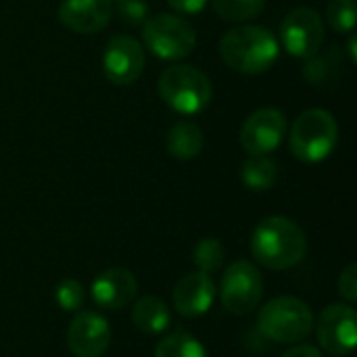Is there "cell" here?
I'll return each instance as SVG.
<instances>
[{"label":"cell","instance_id":"6da1fadb","mask_svg":"<svg viewBox=\"0 0 357 357\" xmlns=\"http://www.w3.org/2000/svg\"><path fill=\"white\" fill-rule=\"evenodd\" d=\"M251 253L268 270L282 272L299 266L307 253V238L301 226L284 215L261 220L251 234Z\"/></svg>","mask_w":357,"mask_h":357},{"label":"cell","instance_id":"7a4b0ae2","mask_svg":"<svg viewBox=\"0 0 357 357\" xmlns=\"http://www.w3.org/2000/svg\"><path fill=\"white\" fill-rule=\"evenodd\" d=\"M278 40L259 25H241L230 29L220 42V54L228 67L241 73H266L278 61Z\"/></svg>","mask_w":357,"mask_h":357},{"label":"cell","instance_id":"3957f363","mask_svg":"<svg viewBox=\"0 0 357 357\" xmlns=\"http://www.w3.org/2000/svg\"><path fill=\"white\" fill-rule=\"evenodd\" d=\"M257 331L274 343H301L314 331L312 307L291 295L276 297L259 310Z\"/></svg>","mask_w":357,"mask_h":357},{"label":"cell","instance_id":"277c9868","mask_svg":"<svg viewBox=\"0 0 357 357\" xmlns=\"http://www.w3.org/2000/svg\"><path fill=\"white\" fill-rule=\"evenodd\" d=\"M337 142V121L324 109L303 111L291 128V151L303 163H320L328 159Z\"/></svg>","mask_w":357,"mask_h":357},{"label":"cell","instance_id":"5b68a950","mask_svg":"<svg viewBox=\"0 0 357 357\" xmlns=\"http://www.w3.org/2000/svg\"><path fill=\"white\" fill-rule=\"evenodd\" d=\"M161 98L180 115H197L211 100L209 77L190 65L167 67L159 77Z\"/></svg>","mask_w":357,"mask_h":357},{"label":"cell","instance_id":"8992f818","mask_svg":"<svg viewBox=\"0 0 357 357\" xmlns=\"http://www.w3.org/2000/svg\"><path fill=\"white\" fill-rule=\"evenodd\" d=\"M142 25V38L146 48L163 61L184 59L195 50L197 33L192 25L182 17L157 15L149 17Z\"/></svg>","mask_w":357,"mask_h":357},{"label":"cell","instance_id":"52a82bcc","mask_svg":"<svg viewBox=\"0 0 357 357\" xmlns=\"http://www.w3.org/2000/svg\"><path fill=\"white\" fill-rule=\"evenodd\" d=\"M220 301L224 310L234 316H245L257 310L264 297V278L255 264L238 259L232 261L220 282Z\"/></svg>","mask_w":357,"mask_h":357},{"label":"cell","instance_id":"ba28073f","mask_svg":"<svg viewBox=\"0 0 357 357\" xmlns=\"http://www.w3.org/2000/svg\"><path fill=\"white\" fill-rule=\"evenodd\" d=\"M316 337L320 347L333 357L349 356L357 345V316L354 305L333 303L320 316Z\"/></svg>","mask_w":357,"mask_h":357},{"label":"cell","instance_id":"9c48e42d","mask_svg":"<svg viewBox=\"0 0 357 357\" xmlns=\"http://www.w3.org/2000/svg\"><path fill=\"white\" fill-rule=\"evenodd\" d=\"M280 40L293 56L314 59L324 44L322 17L307 6L291 10L280 25Z\"/></svg>","mask_w":357,"mask_h":357},{"label":"cell","instance_id":"30bf717a","mask_svg":"<svg viewBox=\"0 0 357 357\" xmlns=\"http://www.w3.org/2000/svg\"><path fill=\"white\" fill-rule=\"evenodd\" d=\"M287 136V117L278 109H259L251 113L241 130V144L251 157L270 155Z\"/></svg>","mask_w":357,"mask_h":357},{"label":"cell","instance_id":"8fae6325","mask_svg":"<svg viewBox=\"0 0 357 357\" xmlns=\"http://www.w3.org/2000/svg\"><path fill=\"white\" fill-rule=\"evenodd\" d=\"M111 345V324L98 312H75L67 328V347L75 357H100Z\"/></svg>","mask_w":357,"mask_h":357},{"label":"cell","instance_id":"7c38bea8","mask_svg":"<svg viewBox=\"0 0 357 357\" xmlns=\"http://www.w3.org/2000/svg\"><path fill=\"white\" fill-rule=\"evenodd\" d=\"M102 69L111 84L128 86L136 82L144 69V48L130 36H115L105 46Z\"/></svg>","mask_w":357,"mask_h":357},{"label":"cell","instance_id":"4fadbf2b","mask_svg":"<svg viewBox=\"0 0 357 357\" xmlns=\"http://www.w3.org/2000/svg\"><path fill=\"white\" fill-rule=\"evenodd\" d=\"M90 293L98 307L113 312L123 310L134 301L138 293V280L126 268H109L94 278Z\"/></svg>","mask_w":357,"mask_h":357},{"label":"cell","instance_id":"5bb4252c","mask_svg":"<svg viewBox=\"0 0 357 357\" xmlns=\"http://www.w3.org/2000/svg\"><path fill=\"white\" fill-rule=\"evenodd\" d=\"M215 293L218 291L209 274H186L174 289V307L184 318H199L211 310Z\"/></svg>","mask_w":357,"mask_h":357},{"label":"cell","instance_id":"9a60e30c","mask_svg":"<svg viewBox=\"0 0 357 357\" xmlns=\"http://www.w3.org/2000/svg\"><path fill=\"white\" fill-rule=\"evenodd\" d=\"M113 4L109 0H63L59 4L61 23L75 33H96L109 25Z\"/></svg>","mask_w":357,"mask_h":357},{"label":"cell","instance_id":"2e32d148","mask_svg":"<svg viewBox=\"0 0 357 357\" xmlns=\"http://www.w3.org/2000/svg\"><path fill=\"white\" fill-rule=\"evenodd\" d=\"M132 322L144 335H161L169 328L172 314L165 301L155 295H144L132 307Z\"/></svg>","mask_w":357,"mask_h":357},{"label":"cell","instance_id":"e0dca14e","mask_svg":"<svg viewBox=\"0 0 357 357\" xmlns=\"http://www.w3.org/2000/svg\"><path fill=\"white\" fill-rule=\"evenodd\" d=\"M205 144L203 132L195 121H180L167 132V153L180 161H188L201 155Z\"/></svg>","mask_w":357,"mask_h":357},{"label":"cell","instance_id":"ac0fdd59","mask_svg":"<svg viewBox=\"0 0 357 357\" xmlns=\"http://www.w3.org/2000/svg\"><path fill=\"white\" fill-rule=\"evenodd\" d=\"M241 178H243L245 186L251 190H268L274 186V182L278 178V167L268 155L249 157L241 167Z\"/></svg>","mask_w":357,"mask_h":357},{"label":"cell","instance_id":"d6986e66","mask_svg":"<svg viewBox=\"0 0 357 357\" xmlns=\"http://www.w3.org/2000/svg\"><path fill=\"white\" fill-rule=\"evenodd\" d=\"M153 357H207L203 343L190 333L178 331L167 335L157 347Z\"/></svg>","mask_w":357,"mask_h":357},{"label":"cell","instance_id":"ffe728a7","mask_svg":"<svg viewBox=\"0 0 357 357\" xmlns=\"http://www.w3.org/2000/svg\"><path fill=\"white\" fill-rule=\"evenodd\" d=\"M224 257H226V251H224V245L218 241V238H201L192 251V259H195V266L199 268V272L203 274H213L218 272L222 266H224Z\"/></svg>","mask_w":357,"mask_h":357},{"label":"cell","instance_id":"44dd1931","mask_svg":"<svg viewBox=\"0 0 357 357\" xmlns=\"http://www.w3.org/2000/svg\"><path fill=\"white\" fill-rule=\"evenodd\" d=\"M211 4L226 21H249L264 10L266 0H211Z\"/></svg>","mask_w":357,"mask_h":357},{"label":"cell","instance_id":"7402d4cb","mask_svg":"<svg viewBox=\"0 0 357 357\" xmlns=\"http://www.w3.org/2000/svg\"><path fill=\"white\" fill-rule=\"evenodd\" d=\"M54 299L63 312H79L86 303V289L75 278H65L54 289Z\"/></svg>","mask_w":357,"mask_h":357},{"label":"cell","instance_id":"603a6c76","mask_svg":"<svg viewBox=\"0 0 357 357\" xmlns=\"http://www.w3.org/2000/svg\"><path fill=\"white\" fill-rule=\"evenodd\" d=\"M326 19L339 33H351L356 27V0H328Z\"/></svg>","mask_w":357,"mask_h":357},{"label":"cell","instance_id":"cb8c5ba5","mask_svg":"<svg viewBox=\"0 0 357 357\" xmlns=\"http://www.w3.org/2000/svg\"><path fill=\"white\" fill-rule=\"evenodd\" d=\"M113 10L128 25H142L149 19V4L144 0H117Z\"/></svg>","mask_w":357,"mask_h":357},{"label":"cell","instance_id":"d4e9b609","mask_svg":"<svg viewBox=\"0 0 357 357\" xmlns=\"http://www.w3.org/2000/svg\"><path fill=\"white\" fill-rule=\"evenodd\" d=\"M337 287H339L341 297H343L349 305H354V303L357 301V266L356 264H349V266L339 274V282H337Z\"/></svg>","mask_w":357,"mask_h":357},{"label":"cell","instance_id":"484cf974","mask_svg":"<svg viewBox=\"0 0 357 357\" xmlns=\"http://www.w3.org/2000/svg\"><path fill=\"white\" fill-rule=\"evenodd\" d=\"M167 4L182 15H197L207 6V0H167Z\"/></svg>","mask_w":357,"mask_h":357},{"label":"cell","instance_id":"4316f807","mask_svg":"<svg viewBox=\"0 0 357 357\" xmlns=\"http://www.w3.org/2000/svg\"><path fill=\"white\" fill-rule=\"evenodd\" d=\"M282 357H322V351L314 345H295Z\"/></svg>","mask_w":357,"mask_h":357},{"label":"cell","instance_id":"83f0119b","mask_svg":"<svg viewBox=\"0 0 357 357\" xmlns=\"http://www.w3.org/2000/svg\"><path fill=\"white\" fill-rule=\"evenodd\" d=\"M349 54H351V61H357V54H356V36H351V38H349Z\"/></svg>","mask_w":357,"mask_h":357},{"label":"cell","instance_id":"f1b7e54d","mask_svg":"<svg viewBox=\"0 0 357 357\" xmlns=\"http://www.w3.org/2000/svg\"><path fill=\"white\" fill-rule=\"evenodd\" d=\"M109 2H111V4H115V2H117V0H109Z\"/></svg>","mask_w":357,"mask_h":357}]
</instances>
